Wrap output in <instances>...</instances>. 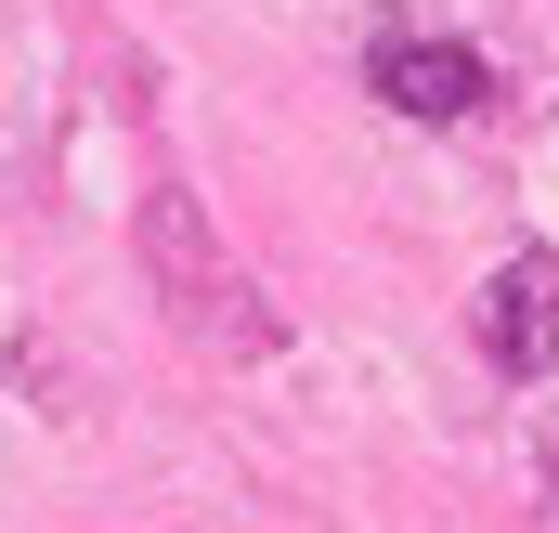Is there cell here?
<instances>
[{"label": "cell", "mask_w": 559, "mask_h": 533, "mask_svg": "<svg viewBox=\"0 0 559 533\" xmlns=\"http://www.w3.org/2000/svg\"><path fill=\"white\" fill-rule=\"evenodd\" d=\"M365 79H378V92H391L404 118H468V105L495 92V66H481L468 39H417V26H378Z\"/></svg>", "instance_id": "1"}, {"label": "cell", "mask_w": 559, "mask_h": 533, "mask_svg": "<svg viewBox=\"0 0 559 533\" xmlns=\"http://www.w3.org/2000/svg\"><path fill=\"white\" fill-rule=\"evenodd\" d=\"M481 352L495 378H559V261H508L481 286Z\"/></svg>", "instance_id": "2"}]
</instances>
